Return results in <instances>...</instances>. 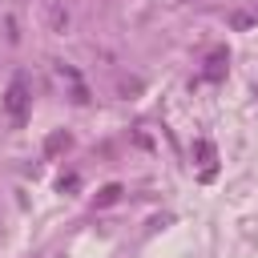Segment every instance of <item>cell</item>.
Here are the masks:
<instances>
[{
  "label": "cell",
  "instance_id": "6da1fadb",
  "mask_svg": "<svg viewBox=\"0 0 258 258\" xmlns=\"http://www.w3.org/2000/svg\"><path fill=\"white\" fill-rule=\"evenodd\" d=\"M8 113H24V81H12V89H8Z\"/></svg>",
  "mask_w": 258,
  "mask_h": 258
},
{
  "label": "cell",
  "instance_id": "7a4b0ae2",
  "mask_svg": "<svg viewBox=\"0 0 258 258\" xmlns=\"http://www.w3.org/2000/svg\"><path fill=\"white\" fill-rule=\"evenodd\" d=\"M69 24V12L64 8H52V28H64Z\"/></svg>",
  "mask_w": 258,
  "mask_h": 258
}]
</instances>
